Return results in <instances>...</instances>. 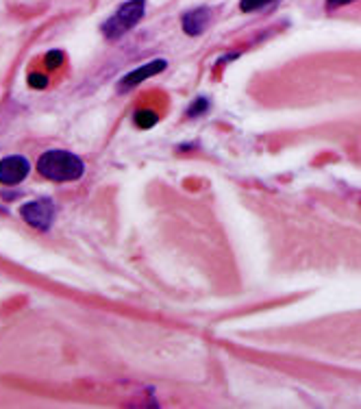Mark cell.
<instances>
[{"label":"cell","mask_w":361,"mask_h":409,"mask_svg":"<svg viewBox=\"0 0 361 409\" xmlns=\"http://www.w3.org/2000/svg\"><path fill=\"white\" fill-rule=\"evenodd\" d=\"M209 22H212V11L207 7L192 9V11L185 13L183 20H180V24H183V31L187 35H200L207 26H209Z\"/></svg>","instance_id":"6"},{"label":"cell","mask_w":361,"mask_h":409,"mask_svg":"<svg viewBox=\"0 0 361 409\" xmlns=\"http://www.w3.org/2000/svg\"><path fill=\"white\" fill-rule=\"evenodd\" d=\"M133 122L137 129H150L159 122V116H157V112H152V109H142V112H137L133 116Z\"/></svg>","instance_id":"7"},{"label":"cell","mask_w":361,"mask_h":409,"mask_svg":"<svg viewBox=\"0 0 361 409\" xmlns=\"http://www.w3.org/2000/svg\"><path fill=\"white\" fill-rule=\"evenodd\" d=\"M31 163L20 155H9L0 159V183L3 185H18L29 176Z\"/></svg>","instance_id":"4"},{"label":"cell","mask_w":361,"mask_h":409,"mask_svg":"<svg viewBox=\"0 0 361 409\" xmlns=\"http://www.w3.org/2000/svg\"><path fill=\"white\" fill-rule=\"evenodd\" d=\"M20 216L24 222H29L37 231H48L54 218V204L48 198H39L33 202H24L20 207Z\"/></svg>","instance_id":"3"},{"label":"cell","mask_w":361,"mask_h":409,"mask_svg":"<svg viewBox=\"0 0 361 409\" xmlns=\"http://www.w3.org/2000/svg\"><path fill=\"white\" fill-rule=\"evenodd\" d=\"M63 61H65V54L61 50H50V52H46V57H44V65L48 67V70H57Z\"/></svg>","instance_id":"8"},{"label":"cell","mask_w":361,"mask_h":409,"mask_svg":"<svg viewBox=\"0 0 361 409\" xmlns=\"http://www.w3.org/2000/svg\"><path fill=\"white\" fill-rule=\"evenodd\" d=\"M351 3H355V0H327V5H329L331 9H336V7H344V5H351Z\"/></svg>","instance_id":"12"},{"label":"cell","mask_w":361,"mask_h":409,"mask_svg":"<svg viewBox=\"0 0 361 409\" xmlns=\"http://www.w3.org/2000/svg\"><path fill=\"white\" fill-rule=\"evenodd\" d=\"M144 11H146V0H129V3H124L114 16L103 22V26H101L103 35L107 39L122 37L144 18Z\"/></svg>","instance_id":"2"},{"label":"cell","mask_w":361,"mask_h":409,"mask_svg":"<svg viewBox=\"0 0 361 409\" xmlns=\"http://www.w3.org/2000/svg\"><path fill=\"white\" fill-rule=\"evenodd\" d=\"M29 87H33V90H46L48 87V76L46 74H39V72L29 74Z\"/></svg>","instance_id":"11"},{"label":"cell","mask_w":361,"mask_h":409,"mask_svg":"<svg viewBox=\"0 0 361 409\" xmlns=\"http://www.w3.org/2000/svg\"><path fill=\"white\" fill-rule=\"evenodd\" d=\"M270 3H274V0H242L240 3V9L244 13H251V11H259L263 7H268Z\"/></svg>","instance_id":"9"},{"label":"cell","mask_w":361,"mask_h":409,"mask_svg":"<svg viewBox=\"0 0 361 409\" xmlns=\"http://www.w3.org/2000/svg\"><path fill=\"white\" fill-rule=\"evenodd\" d=\"M37 170L48 181L68 183L81 179L83 172H85V163L68 151H48L39 157Z\"/></svg>","instance_id":"1"},{"label":"cell","mask_w":361,"mask_h":409,"mask_svg":"<svg viewBox=\"0 0 361 409\" xmlns=\"http://www.w3.org/2000/svg\"><path fill=\"white\" fill-rule=\"evenodd\" d=\"M165 67H168V61H165V59L148 61V63H144L142 67H137V70L129 72L127 76H122L120 90L124 92V90H131V87H135V85H140L142 81H146V78H150V76H155V74H161V72L165 70Z\"/></svg>","instance_id":"5"},{"label":"cell","mask_w":361,"mask_h":409,"mask_svg":"<svg viewBox=\"0 0 361 409\" xmlns=\"http://www.w3.org/2000/svg\"><path fill=\"white\" fill-rule=\"evenodd\" d=\"M207 109H209V103H207V98H196L194 101V105L187 109V116L189 118H196V116H203Z\"/></svg>","instance_id":"10"}]
</instances>
